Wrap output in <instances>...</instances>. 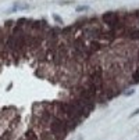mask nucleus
Masks as SVG:
<instances>
[{
	"instance_id": "1",
	"label": "nucleus",
	"mask_w": 139,
	"mask_h": 140,
	"mask_svg": "<svg viewBox=\"0 0 139 140\" xmlns=\"http://www.w3.org/2000/svg\"><path fill=\"white\" fill-rule=\"evenodd\" d=\"M106 45H107V43H104V42H102V40H97V39H91V40L88 42V46L91 47V50H92L93 53L102 51L104 47H106Z\"/></svg>"
},
{
	"instance_id": "2",
	"label": "nucleus",
	"mask_w": 139,
	"mask_h": 140,
	"mask_svg": "<svg viewBox=\"0 0 139 140\" xmlns=\"http://www.w3.org/2000/svg\"><path fill=\"white\" fill-rule=\"evenodd\" d=\"M125 37L131 42H138L139 40V28H133V26H130L127 31V35Z\"/></svg>"
},
{
	"instance_id": "3",
	"label": "nucleus",
	"mask_w": 139,
	"mask_h": 140,
	"mask_svg": "<svg viewBox=\"0 0 139 140\" xmlns=\"http://www.w3.org/2000/svg\"><path fill=\"white\" fill-rule=\"evenodd\" d=\"M11 139H13V130L11 129L4 130L2 133V136H0V140H11Z\"/></svg>"
},
{
	"instance_id": "4",
	"label": "nucleus",
	"mask_w": 139,
	"mask_h": 140,
	"mask_svg": "<svg viewBox=\"0 0 139 140\" xmlns=\"http://www.w3.org/2000/svg\"><path fill=\"white\" fill-rule=\"evenodd\" d=\"M132 82H133L135 85H138V83H139V67H138V68L132 72Z\"/></svg>"
},
{
	"instance_id": "5",
	"label": "nucleus",
	"mask_w": 139,
	"mask_h": 140,
	"mask_svg": "<svg viewBox=\"0 0 139 140\" xmlns=\"http://www.w3.org/2000/svg\"><path fill=\"white\" fill-rule=\"evenodd\" d=\"M54 20H56L58 24H63V21H61V18L60 17H58V15H54Z\"/></svg>"
},
{
	"instance_id": "6",
	"label": "nucleus",
	"mask_w": 139,
	"mask_h": 140,
	"mask_svg": "<svg viewBox=\"0 0 139 140\" xmlns=\"http://www.w3.org/2000/svg\"><path fill=\"white\" fill-rule=\"evenodd\" d=\"M133 93H135V90H132V89H131V90H128L127 93H125V96H131V94H133Z\"/></svg>"
},
{
	"instance_id": "7",
	"label": "nucleus",
	"mask_w": 139,
	"mask_h": 140,
	"mask_svg": "<svg viewBox=\"0 0 139 140\" xmlns=\"http://www.w3.org/2000/svg\"><path fill=\"white\" fill-rule=\"evenodd\" d=\"M139 114V108H136L135 111H133V112H132V115H131V117H135V115H138Z\"/></svg>"
},
{
	"instance_id": "8",
	"label": "nucleus",
	"mask_w": 139,
	"mask_h": 140,
	"mask_svg": "<svg viewBox=\"0 0 139 140\" xmlns=\"http://www.w3.org/2000/svg\"><path fill=\"white\" fill-rule=\"evenodd\" d=\"M88 7H77V11H83V10H86Z\"/></svg>"
}]
</instances>
